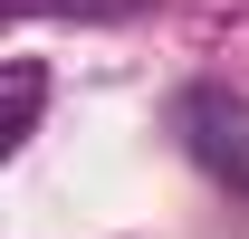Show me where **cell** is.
<instances>
[{"mask_svg": "<svg viewBox=\"0 0 249 239\" xmlns=\"http://www.w3.org/2000/svg\"><path fill=\"white\" fill-rule=\"evenodd\" d=\"M29 124H38V67L10 58V124H0V144H29Z\"/></svg>", "mask_w": 249, "mask_h": 239, "instance_id": "7a4b0ae2", "label": "cell"}, {"mask_svg": "<svg viewBox=\"0 0 249 239\" xmlns=\"http://www.w3.org/2000/svg\"><path fill=\"white\" fill-rule=\"evenodd\" d=\"M173 134H182V153L230 191V201H249V96L240 86H211V77L182 86L173 96Z\"/></svg>", "mask_w": 249, "mask_h": 239, "instance_id": "6da1fadb", "label": "cell"}]
</instances>
